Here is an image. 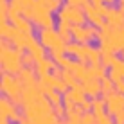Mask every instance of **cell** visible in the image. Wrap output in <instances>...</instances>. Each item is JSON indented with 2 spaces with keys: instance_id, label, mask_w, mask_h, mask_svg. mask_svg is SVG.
Returning <instances> with one entry per match:
<instances>
[{
  "instance_id": "obj_1",
  "label": "cell",
  "mask_w": 124,
  "mask_h": 124,
  "mask_svg": "<svg viewBox=\"0 0 124 124\" xmlns=\"http://www.w3.org/2000/svg\"><path fill=\"white\" fill-rule=\"evenodd\" d=\"M0 90L2 93H6L9 99L15 102L16 106H23L22 101V93L25 90L23 83L20 81V78H16L15 74H7V72H2V81H0Z\"/></svg>"
},
{
  "instance_id": "obj_2",
  "label": "cell",
  "mask_w": 124,
  "mask_h": 124,
  "mask_svg": "<svg viewBox=\"0 0 124 124\" xmlns=\"http://www.w3.org/2000/svg\"><path fill=\"white\" fill-rule=\"evenodd\" d=\"M0 61H2V72L18 74L23 68V50H18L15 47L0 49Z\"/></svg>"
},
{
  "instance_id": "obj_3",
  "label": "cell",
  "mask_w": 124,
  "mask_h": 124,
  "mask_svg": "<svg viewBox=\"0 0 124 124\" xmlns=\"http://www.w3.org/2000/svg\"><path fill=\"white\" fill-rule=\"evenodd\" d=\"M58 18L59 20H68V22H72L76 25H85V22L88 20L86 18V13H85L83 7L72 6V4H68V2L58 11Z\"/></svg>"
},
{
  "instance_id": "obj_4",
  "label": "cell",
  "mask_w": 124,
  "mask_h": 124,
  "mask_svg": "<svg viewBox=\"0 0 124 124\" xmlns=\"http://www.w3.org/2000/svg\"><path fill=\"white\" fill-rule=\"evenodd\" d=\"M97 25H76L72 23L70 31H72V38H74L76 41H79V43H90V41L93 40V38L99 34V31H97Z\"/></svg>"
},
{
  "instance_id": "obj_5",
  "label": "cell",
  "mask_w": 124,
  "mask_h": 124,
  "mask_svg": "<svg viewBox=\"0 0 124 124\" xmlns=\"http://www.w3.org/2000/svg\"><path fill=\"white\" fill-rule=\"evenodd\" d=\"M32 22L40 29L54 27V18L50 16V11L47 9L45 6H40V4H36V6L32 7Z\"/></svg>"
},
{
  "instance_id": "obj_6",
  "label": "cell",
  "mask_w": 124,
  "mask_h": 124,
  "mask_svg": "<svg viewBox=\"0 0 124 124\" xmlns=\"http://www.w3.org/2000/svg\"><path fill=\"white\" fill-rule=\"evenodd\" d=\"M102 99L106 102V112L108 113H119L124 110V93H121L119 90H112L108 93H102Z\"/></svg>"
},
{
  "instance_id": "obj_7",
  "label": "cell",
  "mask_w": 124,
  "mask_h": 124,
  "mask_svg": "<svg viewBox=\"0 0 124 124\" xmlns=\"http://www.w3.org/2000/svg\"><path fill=\"white\" fill-rule=\"evenodd\" d=\"M0 117H6V119H9V121H13V122L18 124V122L25 117V113H20L18 110H16V104H15V102H13L7 95H6V97L2 95V99H0Z\"/></svg>"
},
{
  "instance_id": "obj_8",
  "label": "cell",
  "mask_w": 124,
  "mask_h": 124,
  "mask_svg": "<svg viewBox=\"0 0 124 124\" xmlns=\"http://www.w3.org/2000/svg\"><path fill=\"white\" fill-rule=\"evenodd\" d=\"M27 50L32 54L34 58H36V61L47 58V56H45V47L41 45V41H38L32 34H29V38H27Z\"/></svg>"
},
{
  "instance_id": "obj_9",
  "label": "cell",
  "mask_w": 124,
  "mask_h": 124,
  "mask_svg": "<svg viewBox=\"0 0 124 124\" xmlns=\"http://www.w3.org/2000/svg\"><path fill=\"white\" fill-rule=\"evenodd\" d=\"M36 70H32V67H25L23 65V68L18 72V78H20V81L23 83V86H38V83L40 81L36 79Z\"/></svg>"
},
{
  "instance_id": "obj_10",
  "label": "cell",
  "mask_w": 124,
  "mask_h": 124,
  "mask_svg": "<svg viewBox=\"0 0 124 124\" xmlns=\"http://www.w3.org/2000/svg\"><path fill=\"white\" fill-rule=\"evenodd\" d=\"M9 22L13 25H16V27L20 29V31L27 32V34H32V23L29 18H25V16H20V15H11L9 16Z\"/></svg>"
},
{
  "instance_id": "obj_11",
  "label": "cell",
  "mask_w": 124,
  "mask_h": 124,
  "mask_svg": "<svg viewBox=\"0 0 124 124\" xmlns=\"http://www.w3.org/2000/svg\"><path fill=\"white\" fill-rule=\"evenodd\" d=\"M85 86V92H86V95L90 97H97L99 93H102V88H101V79L97 78H90L86 81H81Z\"/></svg>"
},
{
  "instance_id": "obj_12",
  "label": "cell",
  "mask_w": 124,
  "mask_h": 124,
  "mask_svg": "<svg viewBox=\"0 0 124 124\" xmlns=\"http://www.w3.org/2000/svg\"><path fill=\"white\" fill-rule=\"evenodd\" d=\"M112 40V43L115 47V52H122L124 54V27H113L112 36H108Z\"/></svg>"
},
{
  "instance_id": "obj_13",
  "label": "cell",
  "mask_w": 124,
  "mask_h": 124,
  "mask_svg": "<svg viewBox=\"0 0 124 124\" xmlns=\"http://www.w3.org/2000/svg\"><path fill=\"white\" fill-rule=\"evenodd\" d=\"M83 9H85V13H86V18H88V22H90V23L97 25V27H101V25L104 23V16L97 13V9H95L93 4H88V6H85Z\"/></svg>"
},
{
  "instance_id": "obj_14",
  "label": "cell",
  "mask_w": 124,
  "mask_h": 124,
  "mask_svg": "<svg viewBox=\"0 0 124 124\" xmlns=\"http://www.w3.org/2000/svg\"><path fill=\"white\" fill-rule=\"evenodd\" d=\"M106 22L113 27H124V13L121 9H113L110 7L108 15H106Z\"/></svg>"
},
{
  "instance_id": "obj_15",
  "label": "cell",
  "mask_w": 124,
  "mask_h": 124,
  "mask_svg": "<svg viewBox=\"0 0 124 124\" xmlns=\"http://www.w3.org/2000/svg\"><path fill=\"white\" fill-rule=\"evenodd\" d=\"M54 59L52 58H43V59H40V61H36V74L38 76H43V74H49L50 70H54L56 68V65H54Z\"/></svg>"
},
{
  "instance_id": "obj_16",
  "label": "cell",
  "mask_w": 124,
  "mask_h": 124,
  "mask_svg": "<svg viewBox=\"0 0 124 124\" xmlns=\"http://www.w3.org/2000/svg\"><path fill=\"white\" fill-rule=\"evenodd\" d=\"M36 4L45 6L50 13H58L63 6H65V0H36Z\"/></svg>"
},
{
  "instance_id": "obj_17",
  "label": "cell",
  "mask_w": 124,
  "mask_h": 124,
  "mask_svg": "<svg viewBox=\"0 0 124 124\" xmlns=\"http://www.w3.org/2000/svg\"><path fill=\"white\" fill-rule=\"evenodd\" d=\"M40 81H43L45 85L56 88L59 85V81H61V78H58V76H54V74H43V76H40Z\"/></svg>"
},
{
  "instance_id": "obj_18",
  "label": "cell",
  "mask_w": 124,
  "mask_h": 124,
  "mask_svg": "<svg viewBox=\"0 0 124 124\" xmlns=\"http://www.w3.org/2000/svg\"><path fill=\"white\" fill-rule=\"evenodd\" d=\"M104 106H106L104 99H97V97H92V112L95 113V115L104 113Z\"/></svg>"
},
{
  "instance_id": "obj_19",
  "label": "cell",
  "mask_w": 124,
  "mask_h": 124,
  "mask_svg": "<svg viewBox=\"0 0 124 124\" xmlns=\"http://www.w3.org/2000/svg\"><path fill=\"white\" fill-rule=\"evenodd\" d=\"M9 11H11L9 0H0V20H2V22H7V20H9Z\"/></svg>"
},
{
  "instance_id": "obj_20",
  "label": "cell",
  "mask_w": 124,
  "mask_h": 124,
  "mask_svg": "<svg viewBox=\"0 0 124 124\" xmlns=\"http://www.w3.org/2000/svg\"><path fill=\"white\" fill-rule=\"evenodd\" d=\"M9 6H11V11H9V16L11 15H22L25 6L22 0H9Z\"/></svg>"
},
{
  "instance_id": "obj_21",
  "label": "cell",
  "mask_w": 124,
  "mask_h": 124,
  "mask_svg": "<svg viewBox=\"0 0 124 124\" xmlns=\"http://www.w3.org/2000/svg\"><path fill=\"white\" fill-rule=\"evenodd\" d=\"M101 88H102V93H108V92H112L113 88H115L113 79L110 78V76H104V78H101Z\"/></svg>"
},
{
  "instance_id": "obj_22",
  "label": "cell",
  "mask_w": 124,
  "mask_h": 124,
  "mask_svg": "<svg viewBox=\"0 0 124 124\" xmlns=\"http://www.w3.org/2000/svg\"><path fill=\"white\" fill-rule=\"evenodd\" d=\"M90 49H92V47L88 45V43H81V50H79V54H78V59H79V61H83V63H90V61H88V56H90Z\"/></svg>"
},
{
  "instance_id": "obj_23",
  "label": "cell",
  "mask_w": 124,
  "mask_h": 124,
  "mask_svg": "<svg viewBox=\"0 0 124 124\" xmlns=\"http://www.w3.org/2000/svg\"><path fill=\"white\" fill-rule=\"evenodd\" d=\"M61 79L65 81V83L68 85V86H72V85H76V83L79 81L78 78H76V74H74L72 70H68V68H65V70H63V76H61Z\"/></svg>"
},
{
  "instance_id": "obj_24",
  "label": "cell",
  "mask_w": 124,
  "mask_h": 124,
  "mask_svg": "<svg viewBox=\"0 0 124 124\" xmlns=\"http://www.w3.org/2000/svg\"><path fill=\"white\" fill-rule=\"evenodd\" d=\"M101 58H102V52L101 49H90V56H88V61H90V65H99L101 63Z\"/></svg>"
},
{
  "instance_id": "obj_25",
  "label": "cell",
  "mask_w": 124,
  "mask_h": 124,
  "mask_svg": "<svg viewBox=\"0 0 124 124\" xmlns=\"http://www.w3.org/2000/svg\"><path fill=\"white\" fill-rule=\"evenodd\" d=\"M115 61H117V56H115V52H102L101 63H102L104 67H112Z\"/></svg>"
},
{
  "instance_id": "obj_26",
  "label": "cell",
  "mask_w": 124,
  "mask_h": 124,
  "mask_svg": "<svg viewBox=\"0 0 124 124\" xmlns=\"http://www.w3.org/2000/svg\"><path fill=\"white\" fill-rule=\"evenodd\" d=\"M63 93L61 92H58V90H52V92H49L47 93V97H49V101L52 102L54 106H58V104H63Z\"/></svg>"
},
{
  "instance_id": "obj_27",
  "label": "cell",
  "mask_w": 124,
  "mask_h": 124,
  "mask_svg": "<svg viewBox=\"0 0 124 124\" xmlns=\"http://www.w3.org/2000/svg\"><path fill=\"white\" fill-rule=\"evenodd\" d=\"M90 67H92V76L93 78L101 79V78L106 76V67L102 65V63H99V65H90Z\"/></svg>"
},
{
  "instance_id": "obj_28",
  "label": "cell",
  "mask_w": 124,
  "mask_h": 124,
  "mask_svg": "<svg viewBox=\"0 0 124 124\" xmlns=\"http://www.w3.org/2000/svg\"><path fill=\"white\" fill-rule=\"evenodd\" d=\"M79 50H81V43H79V41H76V43H70V41H68V43H67V52L70 54V56L78 58Z\"/></svg>"
},
{
  "instance_id": "obj_29",
  "label": "cell",
  "mask_w": 124,
  "mask_h": 124,
  "mask_svg": "<svg viewBox=\"0 0 124 124\" xmlns=\"http://www.w3.org/2000/svg\"><path fill=\"white\" fill-rule=\"evenodd\" d=\"M113 115L112 113H101V115H97V124H113Z\"/></svg>"
},
{
  "instance_id": "obj_30",
  "label": "cell",
  "mask_w": 124,
  "mask_h": 124,
  "mask_svg": "<svg viewBox=\"0 0 124 124\" xmlns=\"http://www.w3.org/2000/svg\"><path fill=\"white\" fill-rule=\"evenodd\" d=\"M23 65H25V67H32V65H36V58H34L31 52L23 54Z\"/></svg>"
},
{
  "instance_id": "obj_31",
  "label": "cell",
  "mask_w": 124,
  "mask_h": 124,
  "mask_svg": "<svg viewBox=\"0 0 124 124\" xmlns=\"http://www.w3.org/2000/svg\"><path fill=\"white\" fill-rule=\"evenodd\" d=\"M54 112H56L58 117H67V108H65V104H58V106H54Z\"/></svg>"
},
{
  "instance_id": "obj_32",
  "label": "cell",
  "mask_w": 124,
  "mask_h": 124,
  "mask_svg": "<svg viewBox=\"0 0 124 124\" xmlns=\"http://www.w3.org/2000/svg\"><path fill=\"white\" fill-rule=\"evenodd\" d=\"M68 4H72V6H79V7H85L88 6V4H92V0H67Z\"/></svg>"
},
{
  "instance_id": "obj_33",
  "label": "cell",
  "mask_w": 124,
  "mask_h": 124,
  "mask_svg": "<svg viewBox=\"0 0 124 124\" xmlns=\"http://www.w3.org/2000/svg\"><path fill=\"white\" fill-rule=\"evenodd\" d=\"M68 88H70V86H68L65 81L61 79V81H59V85L56 86V90H58V92H61V93H67V92H68Z\"/></svg>"
},
{
  "instance_id": "obj_34",
  "label": "cell",
  "mask_w": 124,
  "mask_h": 124,
  "mask_svg": "<svg viewBox=\"0 0 124 124\" xmlns=\"http://www.w3.org/2000/svg\"><path fill=\"white\" fill-rule=\"evenodd\" d=\"M113 121H115V124H124V110L113 115Z\"/></svg>"
},
{
  "instance_id": "obj_35",
  "label": "cell",
  "mask_w": 124,
  "mask_h": 124,
  "mask_svg": "<svg viewBox=\"0 0 124 124\" xmlns=\"http://www.w3.org/2000/svg\"><path fill=\"white\" fill-rule=\"evenodd\" d=\"M81 108H83V112H90V110H92V101H88V99H85L83 102H81Z\"/></svg>"
},
{
  "instance_id": "obj_36",
  "label": "cell",
  "mask_w": 124,
  "mask_h": 124,
  "mask_svg": "<svg viewBox=\"0 0 124 124\" xmlns=\"http://www.w3.org/2000/svg\"><path fill=\"white\" fill-rule=\"evenodd\" d=\"M115 90H119L121 93H124V79H121V81L115 83Z\"/></svg>"
},
{
  "instance_id": "obj_37",
  "label": "cell",
  "mask_w": 124,
  "mask_h": 124,
  "mask_svg": "<svg viewBox=\"0 0 124 124\" xmlns=\"http://www.w3.org/2000/svg\"><path fill=\"white\" fill-rule=\"evenodd\" d=\"M22 2H23L25 7H34L36 6V0H22Z\"/></svg>"
},
{
  "instance_id": "obj_38",
  "label": "cell",
  "mask_w": 124,
  "mask_h": 124,
  "mask_svg": "<svg viewBox=\"0 0 124 124\" xmlns=\"http://www.w3.org/2000/svg\"><path fill=\"white\" fill-rule=\"evenodd\" d=\"M18 124H36V122H34L32 119H29V117H23V119H22V121H20Z\"/></svg>"
},
{
  "instance_id": "obj_39",
  "label": "cell",
  "mask_w": 124,
  "mask_h": 124,
  "mask_svg": "<svg viewBox=\"0 0 124 124\" xmlns=\"http://www.w3.org/2000/svg\"><path fill=\"white\" fill-rule=\"evenodd\" d=\"M0 124H9V119H6V117H0Z\"/></svg>"
},
{
  "instance_id": "obj_40",
  "label": "cell",
  "mask_w": 124,
  "mask_h": 124,
  "mask_svg": "<svg viewBox=\"0 0 124 124\" xmlns=\"http://www.w3.org/2000/svg\"><path fill=\"white\" fill-rule=\"evenodd\" d=\"M119 9L124 13V0H119Z\"/></svg>"
},
{
  "instance_id": "obj_41",
  "label": "cell",
  "mask_w": 124,
  "mask_h": 124,
  "mask_svg": "<svg viewBox=\"0 0 124 124\" xmlns=\"http://www.w3.org/2000/svg\"><path fill=\"white\" fill-rule=\"evenodd\" d=\"M93 6H99V4H104V0H92Z\"/></svg>"
},
{
  "instance_id": "obj_42",
  "label": "cell",
  "mask_w": 124,
  "mask_h": 124,
  "mask_svg": "<svg viewBox=\"0 0 124 124\" xmlns=\"http://www.w3.org/2000/svg\"><path fill=\"white\" fill-rule=\"evenodd\" d=\"M115 2H117V0H104V4H108V6H113Z\"/></svg>"
}]
</instances>
